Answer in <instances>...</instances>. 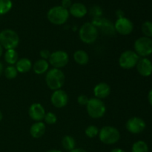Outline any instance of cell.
<instances>
[{
	"mask_svg": "<svg viewBox=\"0 0 152 152\" xmlns=\"http://www.w3.org/2000/svg\"><path fill=\"white\" fill-rule=\"evenodd\" d=\"M65 77L63 71L58 68H51L46 73L45 82L50 90L60 89L65 84Z\"/></svg>",
	"mask_w": 152,
	"mask_h": 152,
	"instance_id": "1",
	"label": "cell"
},
{
	"mask_svg": "<svg viewBox=\"0 0 152 152\" xmlns=\"http://www.w3.org/2000/svg\"><path fill=\"white\" fill-rule=\"evenodd\" d=\"M70 13L68 9L62 6H54L48 10L47 17L49 22L53 25H62L68 21Z\"/></svg>",
	"mask_w": 152,
	"mask_h": 152,
	"instance_id": "2",
	"label": "cell"
},
{
	"mask_svg": "<svg viewBox=\"0 0 152 152\" xmlns=\"http://www.w3.org/2000/svg\"><path fill=\"white\" fill-rule=\"evenodd\" d=\"M99 30L91 22H86L83 24L79 31V37L80 40L86 44H92L97 39Z\"/></svg>",
	"mask_w": 152,
	"mask_h": 152,
	"instance_id": "3",
	"label": "cell"
},
{
	"mask_svg": "<svg viewBox=\"0 0 152 152\" xmlns=\"http://www.w3.org/2000/svg\"><path fill=\"white\" fill-rule=\"evenodd\" d=\"M19 43L17 33L11 29H4L0 32V45L6 50L16 49Z\"/></svg>",
	"mask_w": 152,
	"mask_h": 152,
	"instance_id": "4",
	"label": "cell"
},
{
	"mask_svg": "<svg viewBox=\"0 0 152 152\" xmlns=\"http://www.w3.org/2000/svg\"><path fill=\"white\" fill-rule=\"evenodd\" d=\"M99 140L105 145H113L117 143L120 138V133L117 128L111 126L102 127L99 130Z\"/></svg>",
	"mask_w": 152,
	"mask_h": 152,
	"instance_id": "5",
	"label": "cell"
},
{
	"mask_svg": "<svg viewBox=\"0 0 152 152\" xmlns=\"http://www.w3.org/2000/svg\"><path fill=\"white\" fill-rule=\"evenodd\" d=\"M88 115L93 119H99L103 117L106 111V107L102 99L98 98H91L86 105Z\"/></svg>",
	"mask_w": 152,
	"mask_h": 152,
	"instance_id": "6",
	"label": "cell"
},
{
	"mask_svg": "<svg viewBox=\"0 0 152 152\" xmlns=\"http://www.w3.org/2000/svg\"><path fill=\"white\" fill-rule=\"evenodd\" d=\"M134 48L139 56H149L152 53V39L146 37H140L134 42Z\"/></svg>",
	"mask_w": 152,
	"mask_h": 152,
	"instance_id": "7",
	"label": "cell"
},
{
	"mask_svg": "<svg viewBox=\"0 0 152 152\" xmlns=\"http://www.w3.org/2000/svg\"><path fill=\"white\" fill-rule=\"evenodd\" d=\"M140 59V56L133 50L123 52L119 58V65L123 69H131L135 67Z\"/></svg>",
	"mask_w": 152,
	"mask_h": 152,
	"instance_id": "8",
	"label": "cell"
},
{
	"mask_svg": "<svg viewBox=\"0 0 152 152\" xmlns=\"http://www.w3.org/2000/svg\"><path fill=\"white\" fill-rule=\"evenodd\" d=\"M69 61V56L68 53L64 50H56L50 54L48 59L49 64L53 67V68H60L66 66Z\"/></svg>",
	"mask_w": 152,
	"mask_h": 152,
	"instance_id": "9",
	"label": "cell"
},
{
	"mask_svg": "<svg viewBox=\"0 0 152 152\" xmlns=\"http://www.w3.org/2000/svg\"><path fill=\"white\" fill-rule=\"evenodd\" d=\"M114 25L116 32L123 36L129 35L134 29V24L130 19L125 16L118 18Z\"/></svg>",
	"mask_w": 152,
	"mask_h": 152,
	"instance_id": "10",
	"label": "cell"
},
{
	"mask_svg": "<svg viewBox=\"0 0 152 152\" xmlns=\"http://www.w3.org/2000/svg\"><path fill=\"white\" fill-rule=\"evenodd\" d=\"M91 23L94 26H96L98 30L99 28L101 31L106 35L112 36L115 34L116 31L114 29V25L108 19L102 17H95L93 18Z\"/></svg>",
	"mask_w": 152,
	"mask_h": 152,
	"instance_id": "11",
	"label": "cell"
},
{
	"mask_svg": "<svg viewBox=\"0 0 152 152\" xmlns=\"http://www.w3.org/2000/svg\"><path fill=\"white\" fill-rule=\"evenodd\" d=\"M50 102L55 108H64L68 102V94L62 89L54 91L50 97Z\"/></svg>",
	"mask_w": 152,
	"mask_h": 152,
	"instance_id": "12",
	"label": "cell"
},
{
	"mask_svg": "<svg viewBox=\"0 0 152 152\" xmlns=\"http://www.w3.org/2000/svg\"><path fill=\"white\" fill-rule=\"evenodd\" d=\"M128 132L132 134H140L143 132L145 129V123L142 118L134 117L129 119L126 124Z\"/></svg>",
	"mask_w": 152,
	"mask_h": 152,
	"instance_id": "13",
	"label": "cell"
},
{
	"mask_svg": "<svg viewBox=\"0 0 152 152\" xmlns=\"http://www.w3.org/2000/svg\"><path fill=\"white\" fill-rule=\"evenodd\" d=\"M28 114L33 120L36 122H41L42 120H44L46 112L42 104L35 102L30 106Z\"/></svg>",
	"mask_w": 152,
	"mask_h": 152,
	"instance_id": "14",
	"label": "cell"
},
{
	"mask_svg": "<svg viewBox=\"0 0 152 152\" xmlns=\"http://www.w3.org/2000/svg\"><path fill=\"white\" fill-rule=\"evenodd\" d=\"M138 73L142 77H149L152 74V62L147 58L140 59L136 65Z\"/></svg>",
	"mask_w": 152,
	"mask_h": 152,
	"instance_id": "15",
	"label": "cell"
},
{
	"mask_svg": "<svg viewBox=\"0 0 152 152\" xmlns=\"http://www.w3.org/2000/svg\"><path fill=\"white\" fill-rule=\"evenodd\" d=\"M111 87L105 83H99L94 88V94L96 98L99 99L108 97L111 94Z\"/></svg>",
	"mask_w": 152,
	"mask_h": 152,
	"instance_id": "16",
	"label": "cell"
},
{
	"mask_svg": "<svg viewBox=\"0 0 152 152\" xmlns=\"http://www.w3.org/2000/svg\"><path fill=\"white\" fill-rule=\"evenodd\" d=\"M88 9L84 4L76 2L72 4L69 8V13L76 18H83L87 14Z\"/></svg>",
	"mask_w": 152,
	"mask_h": 152,
	"instance_id": "17",
	"label": "cell"
},
{
	"mask_svg": "<svg viewBox=\"0 0 152 152\" xmlns=\"http://www.w3.org/2000/svg\"><path fill=\"white\" fill-rule=\"evenodd\" d=\"M46 132V126L42 122H36L31 126L30 134L35 139L42 137Z\"/></svg>",
	"mask_w": 152,
	"mask_h": 152,
	"instance_id": "18",
	"label": "cell"
},
{
	"mask_svg": "<svg viewBox=\"0 0 152 152\" xmlns=\"http://www.w3.org/2000/svg\"><path fill=\"white\" fill-rule=\"evenodd\" d=\"M15 67H16L18 73L25 74L31 71L33 65L31 61L28 58H21V59H18Z\"/></svg>",
	"mask_w": 152,
	"mask_h": 152,
	"instance_id": "19",
	"label": "cell"
},
{
	"mask_svg": "<svg viewBox=\"0 0 152 152\" xmlns=\"http://www.w3.org/2000/svg\"><path fill=\"white\" fill-rule=\"evenodd\" d=\"M32 68L35 74H39V75L43 74L48 71L49 62L45 59H39L36 61Z\"/></svg>",
	"mask_w": 152,
	"mask_h": 152,
	"instance_id": "20",
	"label": "cell"
},
{
	"mask_svg": "<svg viewBox=\"0 0 152 152\" xmlns=\"http://www.w3.org/2000/svg\"><path fill=\"white\" fill-rule=\"evenodd\" d=\"M74 59L78 65H86L89 62V56L83 50H77L74 53Z\"/></svg>",
	"mask_w": 152,
	"mask_h": 152,
	"instance_id": "21",
	"label": "cell"
},
{
	"mask_svg": "<svg viewBox=\"0 0 152 152\" xmlns=\"http://www.w3.org/2000/svg\"><path fill=\"white\" fill-rule=\"evenodd\" d=\"M19 59V56L15 49L7 50L4 53V60L10 65H15Z\"/></svg>",
	"mask_w": 152,
	"mask_h": 152,
	"instance_id": "22",
	"label": "cell"
},
{
	"mask_svg": "<svg viewBox=\"0 0 152 152\" xmlns=\"http://www.w3.org/2000/svg\"><path fill=\"white\" fill-rule=\"evenodd\" d=\"M62 145L65 149L71 151L75 148L76 141L73 137L69 136V135H66V136H65L62 138Z\"/></svg>",
	"mask_w": 152,
	"mask_h": 152,
	"instance_id": "23",
	"label": "cell"
},
{
	"mask_svg": "<svg viewBox=\"0 0 152 152\" xmlns=\"http://www.w3.org/2000/svg\"><path fill=\"white\" fill-rule=\"evenodd\" d=\"M132 152H148V146L144 141H137L132 145Z\"/></svg>",
	"mask_w": 152,
	"mask_h": 152,
	"instance_id": "24",
	"label": "cell"
},
{
	"mask_svg": "<svg viewBox=\"0 0 152 152\" xmlns=\"http://www.w3.org/2000/svg\"><path fill=\"white\" fill-rule=\"evenodd\" d=\"M13 7L11 0H0V15L8 13Z\"/></svg>",
	"mask_w": 152,
	"mask_h": 152,
	"instance_id": "25",
	"label": "cell"
},
{
	"mask_svg": "<svg viewBox=\"0 0 152 152\" xmlns=\"http://www.w3.org/2000/svg\"><path fill=\"white\" fill-rule=\"evenodd\" d=\"M18 71L16 67L13 65H9L4 69V76L8 80H13L17 77Z\"/></svg>",
	"mask_w": 152,
	"mask_h": 152,
	"instance_id": "26",
	"label": "cell"
},
{
	"mask_svg": "<svg viewBox=\"0 0 152 152\" xmlns=\"http://www.w3.org/2000/svg\"><path fill=\"white\" fill-rule=\"evenodd\" d=\"M141 30H142V34L144 36L148 38H151L152 37V22L150 21H146L144 22L141 27Z\"/></svg>",
	"mask_w": 152,
	"mask_h": 152,
	"instance_id": "27",
	"label": "cell"
},
{
	"mask_svg": "<svg viewBox=\"0 0 152 152\" xmlns=\"http://www.w3.org/2000/svg\"><path fill=\"white\" fill-rule=\"evenodd\" d=\"M99 130L96 126L91 125V126H88L85 130V134L86 136L89 138H94L95 137L98 136L99 134Z\"/></svg>",
	"mask_w": 152,
	"mask_h": 152,
	"instance_id": "28",
	"label": "cell"
},
{
	"mask_svg": "<svg viewBox=\"0 0 152 152\" xmlns=\"http://www.w3.org/2000/svg\"><path fill=\"white\" fill-rule=\"evenodd\" d=\"M44 120L46 124L48 125H53L56 123L57 121V117H56V114H53V112H49L46 113L45 115Z\"/></svg>",
	"mask_w": 152,
	"mask_h": 152,
	"instance_id": "29",
	"label": "cell"
},
{
	"mask_svg": "<svg viewBox=\"0 0 152 152\" xmlns=\"http://www.w3.org/2000/svg\"><path fill=\"white\" fill-rule=\"evenodd\" d=\"M90 14L93 16V18L95 17H102V10L99 6L94 5L90 8Z\"/></svg>",
	"mask_w": 152,
	"mask_h": 152,
	"instance_id": "30",
	"label": "cell"
},
{
	"mask_svg": "<svg viewBox=\"0 0 152 152\" xmlns=\"http://www.w3.org/2000/svg\"><path fill=\"white\" fill-rule=\"evenodd\" d=\"M89 100V98L87 96L84 94H80L77 98V102L80 105H83V106H86Z\"/></svg>",
	"mask_w": 152,
	"mask_h": 152,
	"instance_id": "31",
	"label": "cell"
},
{
	"mask_svg": "<svg viewBox=\"0 0 152 152\" xmlns=\"http://www.w3.org/2000/svg\"><path fill=\"white\" fill-rule=\"evenodd\" d=\"M50 54H51V53L48 49H43V50H40L39 52V55L42 59H45V60H47V59H48L50 58Z\"/></svg>",
	"mask_w": 152,
	"mask_h": 152,
	"instance_id": "32",
	"label": "cell"
},
{
	"mask_svg": "<svg viewBox=\"0 0 152 152\" xmlns=\"http://www.w3.org/2000/svg\"><path fill=\"white\" fill-rule=\"evenodd\" d=\"M72 5V3H71V0H62V2H61V6L62 7L65 9H69L71 7V6Z\"/></svg>",
	"mask_w": 152,
	"mask_h": 152,
	"instance_id": "33",
	"label": "cell"
},
{
	"mask_svg": "<svg viewBox=\"0 0 152 152\" xmlns=\"http://www.w3.org/2000/svg\"><path fill=\"white\" fill-rule=\"evenodd\" d=\"M117 16H118V18H122V17H124V13H123V10H118L117 11Z\"/></svg>",
	"mask_w": 152,
	"mask_h": 152,
	"instance_id": "34",
	"label": "cell"
},
{
	"mask_svg": "<svg viewBox=\"0 0 152 152\" xmlns=\"http://www.w3.org/2000/svg\"><path fill=\"white\" fill-rule=\"evenodd\" d=\"M148 102H149L150 105L152 106V89L149 91L148 95Z\"/></svg>",
	"mask_w": 152,
	"mask_h": 152,
	"instance_id": "35",
	"label": "cell"
},
{
	"mask_svg": "<svg viewBox=\"0 0 152 152\" xmlns=\"http://www.w3.org/2000/svg\"><path fill=\"white\" fill-rule=\"evenodd\" d=\"M70 152H88L87 151H86V150L83 149V148H74V149H73L72 151H71Z\"/></svg>",
	"mask_w": 152,
	"mask_h": 152,
	"instance_id": "36",
	"label": "cell"
},
{
	"mask_svg": "<svg viewBox=\"0 0 152 152\" xmlns=\"http://www.w3.org/2000/svg\"><path fill=\"white\" fill-rule=\"evenodd\" d=\"M111 152H126V151H125L123 149H122V148H114V149H113Z\"/></svg>",
	"mask_w": 152,
	"mask_h": 152,
	"instance_id": "37",
	"label": "cell"
},
{
	"mask_svg": "<svg viewBox=\"0 0 152 152\" xmlns=\"http://www.w3.org/2000/svg\"><path fill=\"white\" fill-rule=\"evenodd\" d=\"M3 71H4V67H3L2 63H1V62H0V76H1V74H2Z\"/></svg>",
	"mask_w": 152,
	"mask_h": 152,
	"instance_id": "38",
	"label": "cell"
},
{
	"mask_svg": "<svg viewBox=\"0 0 152 152\" xmlns=\"http://www.w3.org/2000/svg\"><path fill=\"white\" fill-rule=\"evenodd\" d=\"M3 49L4 48H2V46L0 45V57H1V55H2V53H3Z\"/></svg>",
	"mask_w": 152,
	"mask_h": 152,
	"instance_id": "39",
	"label": "cell"
},
{
	"mask_svg": "<svg viewBox=\"0 0 152 152\" xmlns=\"http://www.w3.org/2000/svg\"><path fill=\"white\" fill-rule=\"evenodd\" d=\"M47 152H62V151H59V150H56V149H51V150H49V151H48Z\"/></svg>",
	"mask_w": 152,
	"mask_h": 152,
	"instance_id": "40",
	"label": "cell"
},
{
	"mask_svg": "<svg viewBox=\"0 0 152 152\" xmlns=\"http://www.w3.org/2000/svg\"><path fill=\"white\" fill-rule=\"evenodd\" d=\"M2 118H3V114H2V113H1V111H0V122L1 121Z\"/></svg>",
	"mask_w": 152,
	"mask_h": 152,
	"instance_id": "41",
	"label": "cell"
}]
</instances>
